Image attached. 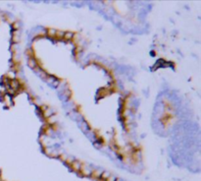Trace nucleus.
Masks as SVG:
<instances>
[{"mask_svg": "<svg viewBox=\"0 0 201 181\" xmlns=\"http://www.w3.org/2000/svg\"><path fill=\"white\" fill-rule=\"evenodd\" d=\"M81 165H82V164L80 162V160H77V159H76V160L74 159L72 162L70 164V166L72 167V168L74 169V170H75V171H80V167H81Z\"/></svg>", "mask_w": 201, "mask_h": 181, "instance_id": "1", "label": "nucleus"}, {"mask_svg": "<svg viewBox=\"0 0 201 181\" xmlns=\"http://www.w3.org/2000/svg\"><path fill=\"white\" fill-rule=\"evenodd\" d=\"M28 64H29V66H30L31 68H32V69H34L36 66L38 65V63H37V61H36L35 57L29 58V59H28Z\"/></svg>", "mask_w": 201, "mask_h": 181, "instance_id": "2", "label": "nucleus"}, {"mask_svg": "<svg viewBox=\"0 0 201 181\" xmlns=\"http://www.w3.org/2000/svg\"><path fill=\"white\" fill-rule=\"evenodd\" d=\"M74 35H75V33H72V32H65L62 40H64V41H72Z\"/></svg>", "mask_w": 201, "mask_h": 181, "instance_id": "3", "label": "nucleus"}, {"mask_svg": "<svg viewBox=\"0 0 201 181\" xmlns=\"http://www.w3.org/2000/svg\"><path fill=\"white\" fill-rule=\"evenodd\" d=\"M21 40V35L19 33H13V38H12V41L14 43H18Z\"/></svg>", "mask_w": 201, "mask_h": 181, "instance_id": "4", "label": "nucleus"}, {"mask_svg": "<svg viewBox=\"0 0 201 181\" xmlns=\"http://www.w3.org/2000/svg\"><path fill=\"white\" fill-rule=\"evenodd\" d=\"M45 33H47V35H49L50 38H54V39H55V35H56V30L48 29V30H47V32H45Z\"/></svg>", "mask_w": 201, "mask_h": 181, "instance_id": "5", "label": "nucleus"}]
</instances>
